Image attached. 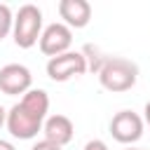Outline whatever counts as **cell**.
<instances>
[{"mask_svg":"<svg viewBox=\"0 0 150 150\" xmlns=\"http://www.w3.org/2000/svg\"><path fill=\"white\" fill-rule=\"evenodd\" d=\"M96 75L105 91L122 94L138 82V66L124 56H105Z\"/></svg>","mask_w":150,"mask_h":150,"instance_id":"6da1fadb","label":"cell"},{"mask_svg":"<svg viewBox=\"0 0 150 150\" xmlns=\"http://www.w3.org/2000/svg\"><path fill=\"white\" fill-rule=\"evenodd\" d=\"M42 35V9L38 5H21L19 12L14 14V23H12V38L14 45L21 49H30L38 45Z\"/></svg>","mask_w":150,"mask_h":150,"instance_id":"7a4b0ae2","label":"cell"},{"mask_svg":"<svg viewBox=\"0 0 150 150\" xmlns=\"http://www.w3.org/2000/svg\"><path fill=\"white\" fill-rule=\"evenodd\" d=\"M87 73V56L82 52H66L59 56H52L47 61V75L54 82H68L73 77H80Z\"/></svg>","mask_w":150,"mask_h":150,"instance_id":"3957f363","label":"cell"},{"mask_svg":"<svg viewBox=\"0 0 150 150\" xmlns=\"http://www.w3.org/2000/svg\"><path fill=\"white\" fill-rule=\"evenodd\" d=\"M42 122H45V120H40V117H35L33 112H28L21 103H14V105L7 110L5 127H7V131L12 134V138L30 141V138H35V136L42 131Z\"/></svg>","mask_w":150,"mask_h":150,"instance_id":"277c9868","label":"cell"},{"mask_svg":"<svg viewBox=\"0 0 150 150\" xmlns=\"http://www.w3.org/2000/svg\"><path fill=\"white\" fill-rule=\"evenodd\" d=\"M143 127H145V122H143V117L138 112H134V110H120L110 120V136L117 143L134 145L136 141H141Z\"/></svg>","mask_w":150,"mask_h":150,"instance_id":"5b68a950","label":"cell"},{"mask_svg":"<svg viewBox=\"0 0 150 150\" xmlns=\"http://www.w3.org/2000/svg\"><path fill=\"white\" fill-rule=\"evenodd\" d=\"M38 45H40V52L49 59L59 56V54H66V52H70V45H73V30L63 21H54L47 28H42V35H40Z\"/></svg>","mask_w":150,"mask_h":150,"instance_id":"8992f818","label":"cell"},{"mask_svg":"<svg viewBox=\"0 0 150 150\" xmlns=\"http://www.w3.org/2000/svg\"><path fill=\"white\" fill-rule=\"evenodd\" d=\"M33 89V73L23 63H7L0 68V91L7 96H23Z\"/></svg>","mask_w":150,"mask_h":150,"instance_id":"52a82bcc","label":"cell"},{"mask_svg":"<svg viewBox=\"0 0 150 150\" xmlns=\"http://www.w3.org/2000/svg\"><path fill=\"white\" fill-rule=\"evenodd\" d=\"M73 134H75V127H73V120L56 112V115H47V120L42 122V136L45 141L63 148L73 141Z\"/></svg>","mask_w":150,"mask_h":150,"instance_id":"ba28073f","label":"cell"},{"mask_svg":"<svg viewBox=\"0 0 150 150\" xmlns=\"http://www.w3.org/2000/svg\"><path fill=\"white\" fill-rule=\"evenodd\" d=\"M59 16L63 23L73 28H84L91 21V5L87 0H61L59 2Z\"/></svg>","mask_w":150,"mask_h":150,"instance_id":"9c48e42d","label":"cell"},{"mask_svg":"<svg viewBox=\"0 0 150 150\" xmlns=\"http://www.w3.org/2000/svg\"><path fill=\"white\" fill-rule=\"evenodd\" d=\"M19 103H21L28 112H33L35 117L47 120V112H49V94H47L45 89H28V91L19 98Z\"/></svg>","mask_w":150,"mask_h":150,"instance_id":"30bf717a","label":"cell"},{"mask_svg":"<svg viewBox=\"0 0 150 150\" xmlns=\"http://www.w3.org/2000/svg\"><path fill=\"white\" fill-rule=\"evenodd\" d=\"M12 23H14V12L9 9V5L0 2V40H5L12 33Z\"/></svg>","mask_w":150,"mask_h":150,"instance_id":"8fae6325","label":"cell"},{"mask_svg":"<svg viewBox=\"0 0 150 150\" xmlns=\"http://www.w3.org/2000/svg\"><path fill=\"white\" fill-rule=\"evenodd\" d=\"M82 150H108V143L105 141H101V138H91V141H87L84 143V148Z\"/></svg>","mask_w":150,"mask_h":150,"instance_id":"7c38bea8","label":"cell"},{"mask_svg":"<svg viewBox=\"0 0 150 150\" xmlns=\"http://www.w3.org/2000/svg\"><path fill=\"white\" fill-rule=\"evenodd\" d=\"M30 150H61V148L42 138V141H38V143H33V145H30Z\"/></svg>","mask_w":150,"mask_h":150,"instance_id":"4fadbf2b","label":"cell"},{"mask_svg":"<svg viewBox=\"0 0 150 150\" xmlns=\"http://www.w3.org/2000/svg\"><path fill=\"white\" fill-rule=\"evenodd\" d=\"M143 122L150 127V101L145 103V108H143Z\"/></svg>","mask_w":150,"mask_h":150,"instance_id":"5bb4252c","label":"cell"},{"mask_svg":"<svg viewBox=\"0 0 150 150\" xmlns=\"http://www.w3.org/2000/svg\"><path fill=\"white\" fill-rule=\"evenodd\" d=\"M0 150H16V148H14V143H9V141L0 138Z\"/></svg>","mask_w":150,"mask_h":150,"instance_id":"9a60e30c","label":"cell"},{"mask_svg":"<svg viewBox=\"0 0 150 150\" xmlns=\"http://www.w3.org/2000/svg\"><path fill=\"white\" fill-rule=\"evenodd\" d=\"M5 120H7V110H5L2 105H0V129L5 127Z\"/></svg>","mask_w":150,"mask_h":150,"instance_id":"2e32d148","label":"cell"},{"mask_svg":"<svg viewBox=\"0 0 150 150\" xmlns=\"http://www.w3.org/2000/svg\"><path fill=\"white\" fill-rule=\"evenodd\" d=\"M124 150H148V148H134V145H127Z\"/></svg>","mask_w":150,"mask_h":150,"instance_id":"e0dca14e","label":"cell"}]
</instances>
